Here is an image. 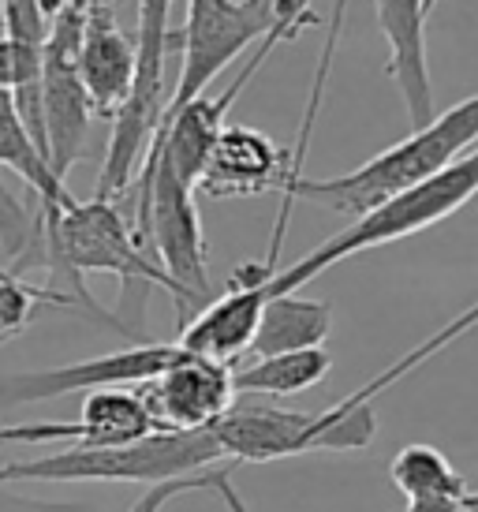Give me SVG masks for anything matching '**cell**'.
Returning a JSON list of instances; mask_svg holds the SVG:
<instances>
[{"label":"cell","instance_id":"6da1fadb","mask_svg":"<svg viewBox=\"0 0 478 512\" xmlns=\"http://www.w3.org/2000/svg\"><path fill=\"white\" fill-rule=\"evenodd\" d=\"M42 221L45 270L64 281V292L79 299L86 314L135 341V333L124 329L131 292L150 299L154 288H165L172 296V285L157 266V258H150V251L135 236L124 206L75 199L64 210H42Z\"/></svg>","mask_w":478,"mask_h":512},{"label":"cell","instance_id":"7a4b0ae2","mask_svg":"<svg viewBox=\"0 0 478 512\" xmlns=\"http://www.w3.org/2000/svg\"><path fill=\"white\" fill-rule=\"evenodd\" d=\"M478 143V94L456 101L452 109L437 113L430 124L415 128L404 143L389 146L363 161L359 169L344 172V176H329V180H310V176H284L281 184V214L273 225V240H269V255L262 258L266 266L277 270L281 258L284 228L292 221V206L296 202H314L329 214L340 217H366L370 210L385 206L389 199L404 195L408 187L430 180L434 172L452 165L460 154H467Z\"/></svg>","mask_w":478,"mask_h":512},{"label":"cell","instance_id":"3957f363","mask_svg":"<svg viewBox=\"0 0 478 512\" xmlns=\"http://www.w3.org/2000/svg\"><path fill=\"white\" fill-rule=\"evenodd\" d=\"M478 195V146H471L467 154H460L452 165H445L441 172H434L430 180L408 187L404 195L389 199L385 206L370 210L366 217L352 221V225L329 236L325 243H318L314 251L292 262V266H277L262 292L266 296H288L299 288L322 277L329 266H337L344 258L363 255L370 247H385V243L408 240L415 232L441 225L445 217H452L456 210H464L467 202Z\"/></svg>","mask_w":478,"mask_h":512},{"label":"cell","instance_id":"277c9868","mask_svg":"<svg viewBox=\"0 0 478 512\" xmlns=\"http://www.w3.org/2000/svg\"><path fill=\"white\" fill-rule=\"evenodd\" d=\"M225 464L213 427L154 430L127 445H71L38 460L0 468V486L12 483H172Z\"/></svg>","mask_w":478,"mask_h":512},{"label":"cell","instance_id":"5b68a950","mask_svg":"<svg viewBox=\"0 0 478 512\" xmlns=\"http://www.w3.org/2000/svg\"><path fill=\"white\" fill-rule=\"evenodd\" d=\"M217 445L232 464H273L307 453H359L378 434L374 404L340 400L318 412H299L281 404H232L213 423Z\"/></svg>","mask_w":478,"mask_h":512},{"label":"cell","instance_id":"8992f818","mask_svg":"<svg viewBox=\"0 0 478 512\" xmlns=\"http://www.w3.org/2000/svg\"><path fill=\"white\" fill-rule=\"evenodd\" d=\"M273 27L277 0H187V19L180 27V79L161 120L206 94V86Z\"/></svg>","mask_w":478,"mask_h":512},{"label":"cell","instance_id":"52a82bcc","mask_svg":"<svg viewBox=\"0 0 478 512\" xmlns=\"http://www.w3.org/2000/svg\"><path fill=\"white\" fill-rule=\"evenodd\" d=\"M187 348L161 341L131 344L124 352H109L98 359H83V363H64V367L49 370H27V374H12L0 378V408L12 404H42V400L75 397V393H94V389H113V385H146L157 378L161 370H169Z\"/></svg>","mask_w":478,"mask_h":512},{"label":"cell","instance_id":"ba28073f","mask_svg":"<svg viewBox=\"0 0 478 512\" xmlns=\"http://www.w3.org/2000/svg\"><path fill=\"white\" fill-rule=\"evenodd\" d=\"M157 430H206L236 404L232 367L183 352L169 370L139 385Z\"/></svg>","mask_w":478,"mask_h":512},{"label":"cell","instance_id":"9c48e42d","mask_svg":"<svg viewBox=\"0 0 478 512\" xmlns=\"http://www.w3.org/2000/svg\"><path fill=\"white\" fill-rule=\"evenodd\" d=\"M79 79L90 109L101 120H113L135 86V34L116 19V0H90L79 34Z\"/></svg>","mask_w":478,"mask_h":512},{"label":"cell","instance_id":"30bf717a","mask_svg":"<svg viewBox=\"0 0 478 512\" xmlns=\"http://www.w3.org/2000/svg\"><path fill=\"white\" fill-rule=\"evenodd\" d=\"M292 157L251 124H225L198 187L217 202L281 191Z\"/></svg>","mask_w":478,"mask_h":512},{"label":"cell","instance_id":"8fae6325","mask_svg":"<svg viewBox=\"0 0 478 512\" xmlns=\"http://www.w3.org/2000/svg\"><path fill=\"white\" fill-rule=\"evenodd\" d=\"M378 15L381 38L389 45V79L404 98L411 128L434 120V83L426 60V0H370Z\"/></svg>","mask_w":478,"mask_h":512},{"label":"cell","instance_id":"7c38bea8","mask_svg":"<svg viewBox=\"0 0 478 512\" xmlns=\"http://www.w3.org/2000/svg\"><path fill=\"white\" fill-rule=\"evenodd\" d=\"M262 303H266L262 285H236V281H228L225 296H213L191 322H183L176 344L187 348L191 356L217 359V363L232 367L251 348Z\"/></svg>","mask_w":478,"mask_h":512},{"label":"cell","instance_id":"4fadbf2b","mask_svg":"<svg viewBox=\"0 0 478 512\" xmlns=\"http://www.w3.org/2000/svg\"><path fill=\"white\" fill-rule=\"evenodd\" d=\"M329 333H333V307L325 299H307L296 296V292L266 296L254 341L243 359H266L284 356V352H303V348H322Z\"/></svg>","mask_w":478,"mask_h":512},{"label":"cell","instance_id":"5bb4252c","mask_svg":"<svg viewBox=\"0 0 478 512\" xmlns=\"http://www.w3.org/2000/svg\"><path fill=\"white\" fill-rule=\"evenodd\" d=\"M329 370H333V352L322 344V348H303L284 356L239 359L232 363V385H236V397H296L325 382Z\"/></svg>","mask_w":478,"mask_h":512},{"label":"cell","instance_id":"9a60e30c","mask_svg":"<svg viewBox=\"0 0 478 512\" xmlns=\"http://www.w3.org/2000/svg\"><path fill=\"white\" fill-rule=\"evenodd\" d=\"M0 169L15 172L34 191L42 210H64L75 202V195L68 191V180H60L57 172L49 169L45 154L30 139L27 124L15 113V101L8 90H0Z\"/></svg>","mask_w":478,"mask_h":512},{"label":"cell","instance_id":"2e32d148","mask_svg":"<svg viewBox=\"0 0 478 512\" xmlns=\"http://www.w3.org/2000/svg\"><path fill=\"white\" fill-rule=\"evenodd\" d=\"M79 423L86 430L83 445H127L146 434H154L157 423L146 400H142L139 385H113V389H94L83 397V415Z\"/></svg>","mask_w":478,"mask_h":512},{"label":"cell","instance_id":"e0dca14e","mask_svg":"<svg viewBox=\"0 0 478 512\" xmlns=\"http://www.w3.org/2000/svg\"><path fill=\"white\" fill-rule=\"evenodd\" d=\"M389 479L404 494V501L419 498H467L464 475L452 468V460L434 445H404L389 464Z\"/></svg>","mask_w":478,"mask_h":512},{"label":"cell","instance_id":"ac0fdd59","mask_svg":"<svg viewBox=\"0 0 478 512\" xmlns=\"http://www.w3.org/2000/svg\"><path fill=\"white\" fill-rule=\"evenodd\" d=\"M475 326H478V303H475V307H467L464 314H456L452 322H445V326L437 329V333H430V337H426L422 344H415L408 356H400L393 367H385L378 378H370L363 389H355L352 397H344V400H352V404H374V400H378L385 389H393L396 382H404L411 370H419L426 359H434L437 352H445L452 341H460V337H464V333H471Z\"/></svg>","mask_w":478,"mask_h":512},{"label":"cell","instance_id":"d6986e66","mask_svg":"<svg viewBox=\"0 0 478 512\" xmlns=\"http://www.w3.org/2000/svg\"><path fill=\"white\" fill-rule=\"evenodd\" d=\"M38 307H68V311H83L79 299L49 285H30L27 277H15L12 270L0 273V344L15 341Z\"/></svg>","mask_w":478,"mask_h":512},{"label":"cell","instance_id":"ffe728a7","mask_svg":"<svg viewBox=\"0 0 478 512\" xmlns=\"http://www.w3.org/2000/svg\"><path fill=\"white\" fill-rule=\"evenodd\" d=\"M232 471H236V464L225 460V464H217V468H206L202 475H187V479H172V483L146 486V494H142V498L135 501L127 512H161L169 501L183 498V494H195V490L217 494V498L228 505V512H251L247 505H243V498L236 494V486H232Z\"/></svg>","mask_w":478,"mask_h":512},{"label":"cell","instance_id":"44dd1931","mask_svg":"<svg viewBox=\"0 0 478 512\" xmlns=\"http://www.w3.org/2000/svg\"><path fill=\"white\" fill-rule=\"evenodd\" d=\"M0 19H4V30L15 38L19 45H30V49H42L45 34H49V23L38 12V0H0Z\"/></svg>","mask_w":478,"mask_h":512},{"label":"cell","instance_id":"7402d4cb","mask_svg":"<svg viewBox=\"0 0 478 512\" xmlns=\"http://www.w3.org/2000/svg\"><path fill=\"white\" fill-rule=\"evenodd\" d=\"M0 512H86L79 505H68V501H34V498H19V494H8L0 486Z\"/></svg>","mask_w":478,"mask_h":512},{"label":"cell","instance_id":"603a6c76","mask_svg":"<svg viewBox=\"0 0 478 512\" xmlns=\"http://www.w3.org/2000/svg\"><path fill=\"white\" fill-rule=\"evenodd\" d=\"M434 4H437V0H426V8H430V12H434Z\"/></svg>","mask_w":478,"mask_h":512},{"label":"cell","instance_id":"cb8c5ba5","mask_svg":"<svg viewBox=\"0 0 478 512\" xmlns=\"http://www.w3.org/2000/svg\"><path fill=\"white\" fill-rule=\"evenodd\" d=\"M0 445H4V438H0Z\"/></svg>","mask_w":478,"mask_h":512}]
</instances>
